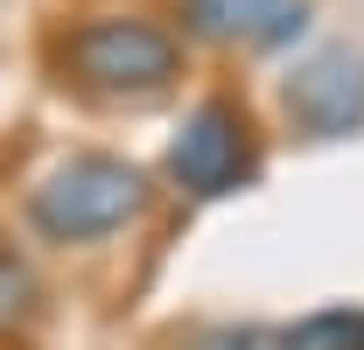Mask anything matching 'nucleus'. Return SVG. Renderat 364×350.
Wrapping results in <instances>:
<instances>
[{"mask_svg":"<svg viewBox=\"0 0 364 350\" xmlns=\"http://www.w3.org/2000/svg\"><path fill=\"white\" fill-rule=\"evenodd\" d=\"M147 211H154V175L140 161H127V154H105V147L63 154L21 196L28 231L43 245H56V253H91V245L134 231Z\"/></svg>","mask_w":364,"mask_h":350,"instance_id":"obj_2","label":"nucleus"},{"mask_svg":"<svg viewBox=\"0 0 364 350\" xmlns=\"http://www.w3.org/2000/svg\"><path fill=\"white\" fill-rule=\"evenodd\" d=\"M176 350H280V322H196Z\"/></svg>","mask_w":364,"mask_h":350,"instance_id":"obj_8","label":"nucleus"},{"mask_svg":"<svg viewBox=\"0 0 364 350\" xmlns=\"http://www.w3.org/2000/svg\"><path fill=\"white\" fill-rule=\"evenodd\" d=\"M176 21H182V43H196V49L273 56V49H294L309 36L316 0H182Z\"/></svg>","mask_w":364,"mask_h":350,"instance_id":"obj_4","label":"nucleus"},{"mask_svg":"<svg viewBox=\"0 0 364 350\" xmlns=\"http://www.w3.org/2000/svg\"><path fill=\"white\" fill-rule=\"evenodd\" d=\"M280 350H364V302H329L280 322Z\"/></svg>","mask_w":364,"mask_h":350,"instance_id":"obj_6","label":"nucleus"},{"mask_svg":"<svg viewBox=\"0 0 364 350\" xmlns=\"http://www.w3.org/2000/svg\"><path fill=\"white\" fill-rule=\"evenodd\" d=\"M49 63L91 105H154L182 85L189 43L161 14H85L56 36Z\"/></svg>","mask_w":364,"mask_h":350,"instance_id":"obj_1","label":"nucleus"},{"mask_svg":"<svg viewBox=\"0 0 364 350\" xmlns=\"http://www.w3.org/2000/svg\"><path fill=\"white\" fill-rule=\"evenodd\" d=\"M280 105L309 140L364 133V49L336 43V49H316L309 63H294V78L280 85Z\"/></svg>","mask_w":364,"mask_h":350,"instance_id":"obj_5","label":"nucleus"},{"mask_svg":"<svg viewBox=\"0 0 364 350\" xmlns=\"http://www.w3.org/2000/svg\"><path fill=\"white\" fill-rule=\"evenodd\" d=\"M259 161H267V147H259V127H252V112L231 98V91H210V98H196L189 112H182V127L168 133V182H176L189 203H218V196H238V189H252L259 182Z\"/></svg>","mask_w":364,"mask_h":350,"instance_id":"obj_3","label":"nucleus"},{"mask_svg":"<svg viewBox=\"0 0 364 350\" xmlns=\"http://www.w3.org/2000/svg\"><path fill=\"white\" fill-rule=\"evenodd\" d=\"M43 315V280L14 245H0V336H21Z\"/></svg>","mask_w":364,"mask_h":350,"instance_id":"obj_7","label":"nucleus"}]
</instances>
